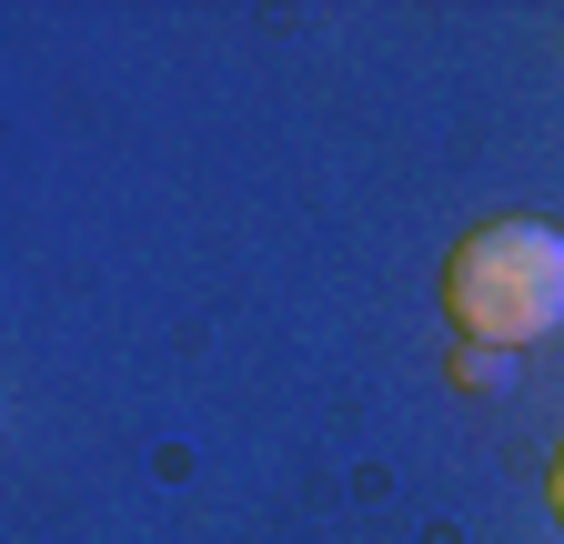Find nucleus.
<instances>
[{
    "instance_id": "1",
    "label": "nucleus",
    "mask_w": 564,
    "mask_h": 544,
    "mask_svg": "<svg viewBox=\"0 0 564 544\" xmlns=\"http://www.w3.org/2000/svg\"><path fill=\"white\" fill-rule=\"evenodd\" d=\"M444 313L464 323V344L514 353L544 344L564 323V232L554 222H484L444 262Z\"/></svg>"
},
{
    "instance_id": "2",
    "label": "nucleus",
    "mask_w": 564,
    "mask_h": 544,
    "mask_svg": "<svg viewBox=\"0 0 564 544\" xmlns=\"http://www.w3.org/2000/svg\"><path fill=\"white\" fill-rule=\"evenodd\" d=\"M454 373H464V383H494V393L514 383V363H505V353H484V344H464V353H454Z\"/></svg>"
},
{
    "instance_id": "3",
    "label": "nucleus",
    "mask_w": 564,
    "mask_h": 544,
    "mask_svg": "<svg viewBox=\"0 0 564 544\" xmlns=\"http://www.w3.org/2000/svg\"><path fill=\"white\" fill-rule=\"evenodd\" d=\"M544 494H554V524H564V444H554V485Z\"/></svg>"
}]
</instances>
